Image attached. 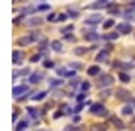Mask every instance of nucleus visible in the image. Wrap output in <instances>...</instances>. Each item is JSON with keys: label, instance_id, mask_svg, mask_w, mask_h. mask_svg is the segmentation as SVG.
Wrapping results in <instances>:
<instances>
[{"label": "nucleus", "instance_id": "5", "mask_svg": "<svg viewBox=\"0 0 135 131\" xmlns=\"http://www.w3.org/2000/svg\"><path fill=\"white\" fill-rule=\"evenodd\" d=\"M27 90H30V88H27V86H16V88H14V98L26 96V94H27Z\"/></svg>", "mask_w": 135, "mask_h": 131}, {"label": "nucleus", "instance_id": "8", "mask_svg": "<svg viewBox=\"0 0 135 131\" xmlns=\"http://www.w3.org/2000/svg\"><path fill=\"white\" fill-rule=\"evenodd\" d=\"M110 57V51L108 49H102V53H98V57H96V61H106Z\"/></svg>", "mask_w": 135, "mask_h": 131}, {"label": "nucleus", "instance_id": "15", "mask_svg": "<svg viewBox=\"0 0 135 131\" xmlns=\"http://www.w3.org/2000/svg\"><path fill=\"white\" fill-rule=\"evenodd\" d=\"M119 80L127 84V82H129V74H127V72H122V74H119Z\"/></svg>", "mask_w": 135, "mask_h": 131}, {"label": "nucleus", "instance_id": "7", "mask_svg": "<svg viewBox=\"0 0 135 131\" xmlns=\"http://www.w3.org/2000/svg\"><path fill=\"white\" fill-rule=\"evenodd\" d=\"M133 104H127V106H123L122 108V115H133Z\"/></svg>", "mask_w": 135, "mask_h": 131}, {"label": "nucleus", "instance_id": "17", "mask_svg": "<svg viewBox=\"0 0 135 131\" xmlns=\"http://www.w3.org/2000/svg\"><path fill=\"white\" fill-rule=\"evenodd\" d=\"M112 123H114V125H115V127H119V129H122V127H123V123H122V121H119L118 118H112Z\"/></svg>", "mask_w": 135, "mask_h": 131}, {"label": "nucleus", "instance_id": "6", "mask_svg": "<svg viewBox=\"0 0 135 131\" xmlns=\"http://www.w3.org/2000/svg\"><path fill=\"white\" fill-rule=\"evenodd\" d=\"M100 22H102V16H100V14H94V16H90V18L86 20V24H90V26L94 24V26H96V24H100Z\"/></svg>", "mask_w": 135, "mask_h": 131}, {"label": "nucleus", "instance_id": "14", "mask_svg": "<svg viewBox=\"0 0 135 131\" xmlns=\"http://www.w3.org/2000/svg\"><path fill=\"white\" fill-rule=\"evenodd\" d=\"M114 26H115V20H112V18H110L108 22H104V27H106V30H110V27H114Z\"/></svg>", "mask_w": 135, "mask_h": 131}, {"label": "nucleus", "instance_id": "18", "mask_svg": "<svg viewBox=\"0 0 135 131\" xmlns=\"http://www.w3.org/2000/svg\"><path fill=\"white\" fill-rule=\"evenodd\" d=\"M108 10H110L112 14H118V12H119V8L115 6V4H112V6H108Z\"/></svg>", "mask_w": 135, "mask_h": 131}, {"label": "nucleus", "instance_id": "16", "mask_svg": "<svg viewBox=\"0 0 135 131\" xmlns=\"http://www.w3.org/2000/svg\"><path fill=\"white\" fill-rule=\"evenodd\" d=\"M51 47H53L55 51H61L63 45H61V41H53V43H51Z\"/></svg>", "mask_w": 135, "mask_h": 131}, {"label": "nucleus", "instance_id": "11", "mask_svg": "<svg viewBox=\"0 0 135 131\" xmlns=\"http://www.w3.org/2000/svg\"><path fill=\"white\" fill-rule=\"evenodd\" d=\"M22 59H24L22 51H14V63H16V65H20V63H22Z\"/></svg>", "mask_w": 135, "mask_h": 131}, {"label": "nucleus", "instance_id": "20", "mask_svg": "<svg viewBox=\"0 0 135 131\" xmlns=\"http://www.w3.org/2000/svg\"><path fill=\"white\" fill-rule=\"evenodd\" d=\"M43 96H45V92H39V94H35V96H33V100H41Z\"/></svg>", "mask_w": 135, "mask_h": 131}, {"label": "nucleus", "instance_id": "9", "mask_svg": "<svg viewBox=\"0 0 135 131\" xmlns=\"http://www.w3.org/2000/svg\"><path fill=\"white\" fill-rule=\"evenodd\" d=\"M84 37H86L88 41H96V39H100V35L96 33V31H88V33H86Z\"/></svg>", "mask_w": 135, "mask_h": 131}, {"label": "nucleus", "instance_id": "3", "mask_svg": "<svg viewBox=\"0 0 135 131\" xmlns=\"http://www.w3.org/2000/svg\"><path fill=\"white\" fill-rule=\"evenodd\" d=\"M115 98L118 100H131V94H129V90H125V88H119V90H115Z\"/></svg>", "mask_w": 135, "mask_h": 131}, {"label": "nucleus", "instance_id": "13", "mask_svg": "<svg viewBox=\"0 0 135 131\" xmlns=\"http://www.w3.org/2000/svg\"><path fill=\"white\" fill-rule=\"evenodd\" d=\"M41 78H43V74L41 72H35V74H31V78H30V82H39Z\"/></svg>", "mask_w": 135, "mask_h": 131}, {"label": "nucleus", "instance_id": "1", "mask_svg": "<svg viewBox=\"0 0 135 131\" xmlns=\"http://www.w3.org/2000/svg\"><path fill=\"white\" fill-rule=\"evenodd\" d=\"M90 111L96 115V118H106V115H108V110H106L104 104H92L90 106Z\"/></svg>", "mask_w": 135, "mask_h": 131}, {"label": "nucleus", "instance_id": "4", "mask_svg": "<svg viewBox=\"0 0 135 131\" xmlns=\"http://www.w3.org/2000/svg\"><path fill=\"white\" fill-rule=\"evenodd\" d=\"M118 31H119V35H123V33H131V31H133V26L129 24V22H123V24H119V26H118Z\"/></svg>", "mask_w": 135, "mask_h": 131}, {"label": "nucleus", "instance_id": "19", "mask_svg": "<svg viewBox=\"0 0 135 131\" xmlns=\"http://www.w3.org/2000/svg\"><path fill=\"white\" fill-rule=\"evenodd\" d=\"M74 53H76V55H84L86 49H84V47H76V51H74Z\"/></svg>", "mask_w": 135, "mask_h": 131}, {"label": "nucleus", "instance_id": "12", "mask_svg": "<svg viewBox=\"0 0 135 131\" xmlns=\"http://www.w3.org/2000/svg\"><path fill=\"white\" fill-rule=\"evenodd\" d=\"M88 74H90V76H98V74H100V69H98V67H90V69H88Z\"/></svg>", "mask_w": 135, "mask_h": 131}, {"label": "nucleus", "instance_id": "10", "mask_svg": "<svg viewBox=\"0 0 135 131\" xmlns=\"http://www.w3.org/2000/svg\"><path fill=\"white\" fill-rule=\"evenodd\" d=\"M118 37H119V31H110V33H106L104 35V39H112V41H114V39H118Z\"/></svg>", "mask_w": 135, "mask_h": 131}, {"label": "nucleus", "instance_id": "2", "mask_svg": "<svg viewBox=\"0 0 135 131\" xmlns=\"http://www.w3.org/2000/svg\"><path fill=\"white\" fill-rule=\"evenodd\" d=\"M112 82H114V76H112V74H102L100 80H98V86L104 88V86H110Z\"/></svg>", "mask_w": 135, "mask_h": 131}, {"label": "nucleus", "instance_id": "21", "mask_svg": "<svg viewBox=\"0 0 135 131\" xmlns=\"http://www.w3.org/2000/svg\"><path fill=\"white\" fill-rule=\"evenodd\" d=\"M131 104H133V106H135V100H133V102H131Z\"/></svg>", "mask_w": 135, "mask_h": 131}]
</instances>
